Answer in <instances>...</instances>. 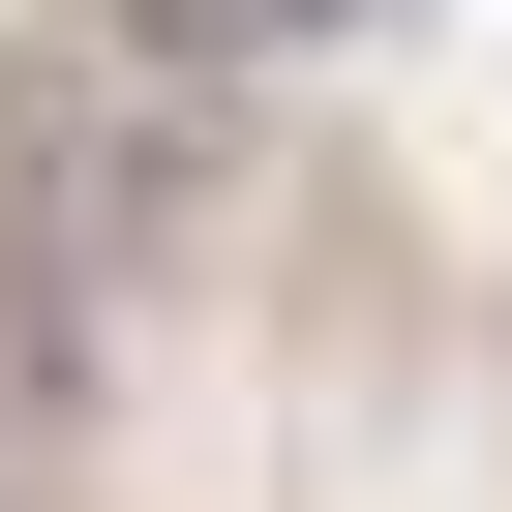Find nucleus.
I'll use <instances>...</instances> for the list:
<instances>
[{"label": "nucleus", "mask_w": 512, "mask_h": 512, "mask_svg": "<svg viewBox=\"0 0 512 512\" xmlns=\"http://www.w3.org/2000/svg\"><path fill=\"white\" fill-rule=\"evenodd\" d=\"M121 31H151V61H211V91H241V61H302V31H362V0H121Z\"/></svg>", "instance_id": "2"}, {"label": "nucleus", "mask_w": 512, "mask_h": 512, "mask_svg": "<svg viewBox=\"0 0 512 512\" xmlns=\"http://www.w3.org/2000/svg\"><path fill=\"white\" fill-rule=\"evenodd\" d=\"M181 211H211V61H151L121 0H61L31 91H0V272H31V332H91Z\"/></svg>", "instance_id": "1"}]
</instances>
